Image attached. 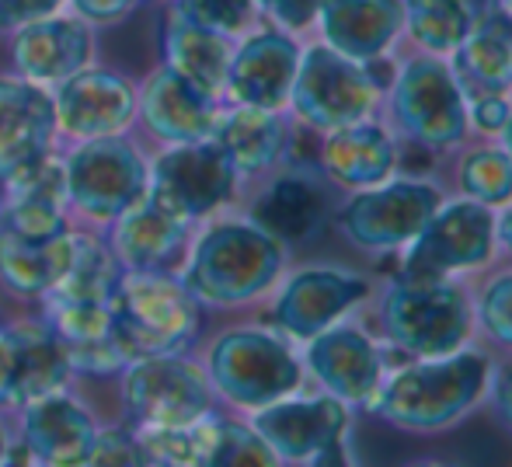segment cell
Instances as JSON below:
<instances>
[{"label": "cell", "mask_w": 512, "mask_h": 467, "mask_svg": "<svg viewBox=\"0 0 512 467\" xmlns=\"http://www.w3.org/2000/svg\"><path fill=\"white\" fill-rule=\"evenodd\" d=\"M495 352L478 339L443 356L391 359L363 415L401 436H443L471 419L488 394Z\"/></svg>", "instance_id": "cell-1"}, {"label": "cell", "mask_w": 512, "mask_h": 467, "mask_svg": "<svg viewBox=\"0 0 512 467\" xmlns=\"http://www.w3.org/2000/svg\"><path fill=\"white\" fill-rule=\"evenodd\" d=\"M290 248L248 213H216L196 224L178 276L209 311H237L269 297L283 279Z\"/></svg>", "instance_id": "cell-2"}, {"label": "cell", "mask_w": 512, "mask_h": 467, "mask_svg": "<svg viewBox=\"0 0 512 467\" xmlns=\"http://www.w3.org/2000/svg\"><path fill=\"white\" fill-rule=\"evenodd\" d=\"M380 119L401 140V150H418L432 161H446L471 140L467 95L450 60L422 49L394 56Z\"/></svg>", "instance_id": "cell-3"}, {"label": "cell", "mask_w": 512, "mask_h": 467, "mask_svg": "<svg viewBox=\"0 0 512 467\" xmlns=\"http://www.w3.org/2000/svg\"><path fill=\"white\" fill-rule=\"evenodd\" d=\"M370 332L391 356H443L474 342V300L467 279L391 276L370 293Z\"/></svg>", "instance_id": "cell-4"}, {"label": "cell", "mask_w": 512, "mask_h": 467, "mask_svg": "<svg viewBox=\"0 0 512 467\" xmlns=\"http://www.w3.org/2000/svg\"><path fill=\"white\" fill-rule=\"evenodd\" d=\"M203 370L216 401H227L244 415L307 387L300 346L272 325H237L220 332L209 342Z\"/></svg>", "instance_id": "cell-5"}, {"label": "cell", "mask_w": 512, "mask_h": 467, "mask_svg": "<svg viewBox=\"0 0 512 467\" xmlns=\"http://www.w3.org/2000/svg\"><path fill=\"white\" fill-rule=\"evenodd\" d=\"M380 63H356L324 46L321 39L304 42L286 112L297 119L300 129L314 136L363 119H377L384 88L391 81V74L380 77Z\"/></svg>", "instance_id": "cell-6"}, {"label": "cell", "mask_w": 512, "mask_h": 467, "mask_svg": "<svg viewBox=\"0 0 512 467\" xmlns=\"http://www.w3.org/2000/svg\"><path fill=\"white\" fill-rule=\"evenodd\" d=\"M446 199V185L429 175H405L370 189L342 192L335 213H331V231L342 237L359 255L387 258L398 255L415 241V234L429 224L436 206Z\"/></svg>", "instance_id": "cell-7"}, {"label": "cell", "mask_w": 512, "mask_h": 467, "mask_svg": "<svg viewBox=\"0 0 512 467\" xmlns=\"http://www.w3.org/2000/svg\"><path fill=\"white\" fill-rule=\"evenodd\" d=\"M203 311L178 272L122 269L112 290V325L129 363L154 352H185L199 339Z\"/></svg>", "instance_id": "cell-8"}, {"label": "cell", "mask_w": 512, "mask_h": 467, "mask_svg": "<svg viewBox=\"0 0 512 467\" xmlns=\"http://www.w3.org/2000/svg\"><path fill=\"white\" fill-rule=\"evenodd\" d=\"M398 269L401 279H474L502 262L499 251V210L474 199L453 196L436 206L429 224L415 234L408 248H401Z\"/></svg>", "instance_id": "cell-9"}, {"label": "cell", "mask_w": 512, "mask_h": 467, "mask_svg": "<svg viewBox=\"0 0 512 467\" xmlns=\"http://www.w3.org/2000/svg\"><path fill=\"white\" fill-rule=\"evenodd\" d=\"M70 217L112 224L119 213L147 196L150 161L126 133L70 143L63 154Z\"/></svg>", "instance_id": "cell-10"}, {"label": "cell", "mask_w": 512, "mask_h": 467, "mask_svg": "<svg viewBox=\"0 0 512 467\" xmlns=\"http://www.w3.org/2000/svg\"><path fill=\"white\" fill-rule=\"evenodd\" d=\"M122 408L129 429H175L216 412V391L203 363L185 352L136 356L122 366Z\"/></svg>", "instance_id": "cell-11"}, {"label": "cell", "mask_w": 512, "mask_h": 467, "mask_svg": "<svg viewBox=\"0 0 512 467\" xmlns=\"http://www.w3.org/2000/svg\"><path fill=\"white\" fill-rule=\"evenodd\" d=\"M255 433L269 443L279 464H345L356 408L324 391H297L248 412Z\"/></svg>", "instance_id": "cell-12"}, {"label": "cell", "mask_w": 512, "mask_h": 467, "mask_svg": "<svg viewBox=\"0 0 512 467\" xmlns=\"http://www.w3.org/2000/svg\"><path fill=\"white\" fill-rule=\"evenodd\" d=\"M237 192L241 178L213 140L164 143L161 154L150 161L147 196L189 224H203L230 210Z\"/></svg>", "instance_id": "cell-13"}, {"label": "cell", "mask_w": 512, "mask_h": 467, "mask_svg": "<svg viewBox=\"0 0 512 467\" xmlns=\"http://www.w3.org/2000/svg\"><path fill=\"white\" fill-rule=\"evenodd\" d=\"M251 199L244 206L255 224H262L286 248H307L331 227L342 192L321 175V168L310 161H286L269 178L251 185Z\"/></svg>", "instance_id": "cell-14"}, {"label": "cell", "mask_w": 512, "mask_h": 467, "mask_svg": "<svg viewBox=\"0 0 512 467\" xmlns=\"http://www.w3.org/2000/svg\"><path fill=\"white\" fill-rule=\"evenodd\" d=\"M300 356H304L307 384L335 394L356 412H363L366 401L377 394L394 359L384 342L370 332V325L359 318V311L317 332L314 339L300 342Z\"/></svg>", "instance_id": "cell-15"}, {"label": "cell", "mask_w": 512, "mask_h": 467, "mask_svg": "<svg viewBox=\"0 0 512 467\" xmlns=\"http://www.w3.org/2000/svg\"><path fill=\"white\" fill-rule=\"evenodd\" d=\"M272 293L276 297H272L269 325L300 346L356 314L370 300L373 283L363 272L342 269V265H304L290 276L283 272Z\"/></svg>", "instance_id": "cell-16"}, {"label": "cell", "mask_w": 512, "mask_h": 467, "mask_svg": "<svg viewBox=\"0 0 512 467\" xmlns=\"http://www.w3.org/2000/svg\"><path fill=\"white\" fill-rule=\"evenodd\" d=\"M304 42L300 35L276 25H258L234 42L227 67L223 102L255 105V109H286L290 88L300 67Z\"/></svg>", "instance_id": "cell-17"}, {"label": "cell", "mask_w": 512, "mask_h": 467, "mask_svg": "<svg viewBox=\"0 0 512 467\" xmlns=\"http://www.w3.org/2000/svg\"><path fill=\"white\" fill-rule=\"evenodd\" d=\"M300 126L286 109H255V105L223 102L209 140L234 164L241 189L269 178L276 168L293 161Z\"/></svg>", "instance_id": "cell-18"}, {"label": "cell", "mask_w": 512, "mask_h": 467, "mask_svg": "<svg viewBox=\"0 0 512 467\" xmlns=\"http://www.w3.org/2000/svg\"><path fill=\"white\" fill-rule=\"evenodd\" d=\"M56 133L67 143L129 133L136 122V88L105 67H84L53 88Z\"/></svg>", "instance_id": "cell-19"}, {"label": "cell", "mask_w": 512, "mask_h": 467, "mask_svg": "<svg viewBox=\"0 0 512 467\" xmlns=\"http://www.w3.org/2000/svg\"><path fill=\"white\" fill-rule=\"evenodd\" d=\"M401 140L384 119H363L317 133L314 164L338 192H356L380 185L401 171Z\"/></svg>", "instance_id": "cell-20"}, {"label": "cell", "mask_w": 512, "mask_h": 467, "mask_svg": "<svg viewBox=\"0 0 512 467\" xmlns=\"http://www.w3.org/2000/svg\"><path fill=\"white\" fill-rule=\"evenodd\" d=\"M11 60L18 77L53 91L95 60V25L70 11L35 18L11 32Z\"/></svg>", "instance_id": "cell-21"}, {"label": "cell", "mask_w": 512, "mask_h": 467, "mask_svg": "<svg viewBox=\"0 0 512 467\" xmlns=\"http://www.w3.org/2000/svg\"><path fill=\"white\" fill-rule=\"evenodd\" d=\"M105 227V244L119 269L133 272H178L185 251H189L192 231H196V224L171 213L168 206L154 203L150 196H143L140 203L129 206Z\"/></svg>", "instance_id": "cell-22"}, {"label": "cell", "mask_w": 512, "mask_h": 467, "mask_svg": "<svg viewBox=\"0 0 512 467\" xmlns=\"http://www.w3.org/2000/svg\"><path fill=\"white\" fill-rule=\"evenodd\" d=\"M53 91L25 77L0 74V182L56 150Z\"/></svg>", "instance_id": "cell-23"}, {"label": "cell", "mask_w": 512, "mask_h": 467, "mask_svg": "<svg viewBox=\"0 0 512 467\" xmlns=\"http://www.w3.org/2000/svg\"><path fill=\"white\" fill-rule=\"evenodd\" d=\"M401 0H321L314 32L324 46L356 63H380L401 46Z\"/></svg>", "instance_id": "cell-24"}, {"label": "cell", "mask_w": 512, "mask_h": 467, "mask_svg": "<svg viewBox=\"0 0 512 467\" xmlns=\"http://www.w3.org/2000/svg\"><path fill=\"white\" fill-rule=\"evenodd\" d=\"M18 422V443L28 450L32 464L46 467H84L88 450L95 443V419L91 412L63 391H53L39 401H28Z\"/></svg>", "instance_id": "cell-25"}, {"label": "cell", "mask_w": 512, "mask_h": 467, "mask_svg": "<svg viewBox=\"0 0 512 467\" xmlns=\"http://www.w3.org/2000/svg\"><path fill=\"white\" fill-rule=\"evenodd\" d=\"M220 105L223 102L192 88L185 77H178L164 63L136 91V119L161 143L209 140L216 116H220Z\"/></svg>", "instance_id": "cell-26"}, {"label": "cell", "mask_w": 512, "mask_h": 467, "mask_svg": "<svg viewBox=\"0 0 512 467\" xmlns=\"http://www.w3.org/2000/svg\"><path fill=\"white\" fill-rule=\"evenodd\" d=\"M11 328V384H7L4 408H25L53 391H63L70 380V359L63 342L49 328L46 318L14 321Z\"/></svg>", "instance_id": "cell-27"}, {"label": "cell", "mask_w": 512, "mask_h": 467, "mask_svg": "<svg viewBox=\"0 0 512 467\" xmlns=\"http://www.w3.org/2000/svg\"><path fill=\"white\" fill-rule=\"evenodd\" d=\"M161 63L168 70H175L178 77L199 88L203 95L223 102L227 91V67L230 53H234V39L220 32L196 25V21L182 18L168 7L161 21Z\"/></svg>", "instance_id": "cell-28"}, {"label": "cell", "mask_w": 512, "mask_h": 467, "mask_svg": "<svg viewBox=\"0 0 512 467\" xmlns=\"http://www.w3.org/2000/svg\"><path fill=\"white\" fill-rule=\"evenodd\" d=\"M401 11V42L408 49L450 56L492 14V0H401Z\"/></svg>", "instance_id": "cell-29"}, {"label": "cell", "mask_w": 512, "mask_h": 467, "mask_svg": "<svg viewBox=\"0 0 512 467\" xmlns=\"http://www.w3.org/2000/svg\"><path fill=\"white\" fill-rule=\"evenodd\" d=\"M450 67L457 74L464 95L478 91H509L512 67V25L502 14H488L450 56Z\"/></svg>", "instance_id": "cell-30"}, {"label": "cell", "mask_w": 512, "mask_h": 467, "mask_svg": "<svg viewBox=\"0 0 512 467\" xmlns=\"http://www.w3.org/2000/svg\"><path fill=\"white\" fill-rule=\"evenodd\" d=\"M446 161L453 164L446 192L474 199V203H485L492 210H502L506 203H512V161L495 140H481V143L467 140Z\"/></svg>", "instance_id": "cell-31"}, {"label": "cell", "mask_w": 512, "mask_h": 467, "mask_svg": "<svg viewBox=\"0 0 512 467\" xmlns=\"http://www.w3.org/2000/svg\"><path fill=\"white\" fill-rule=\"evenodd\" d=\"M63 248H67V231L39 244L0 227V286L18 293V297L42 300L60 276Z\"/></svg>", "instance_id": "cell-32"}, {"label": "cell", "mask_w": 512, "mask_h": 467, "mask_svg": "<svg viewBox=\"0 0 512 467\" xmlns=\"http://www.w3.org/2000/svg\"><path fill=\"white\" fill-rule=\"evenodd\" d=\"M474 279V339L492 352H512V262L492 265Z\"/></svg>", "instance_id": "cell-33"}, {"label": "cell", "mask_w": 512, "mask_h": 467, "mask_svg": "<svg viewBox=\"0 0 512 467\" xmlns=\"http://www.w3.org/2000/svg\"><path fill=\"white\" fill-rule=\"evenodd\" d=\"M209 467H279V461L269 450V443L255 433L251 422L220 415V419H216Z\"/></svg>", "instance_id": "cell-34"}, {"label": "cell", "mask_w": 512, "mask_h": 467, "mask_svg": "<svg viewBox=\"0 0 512 467\" xmlns=\"http://www.w3.org/2000/svg\"><path fill=\"white\" fill-rule=\"evenodd\" d=\"M168 7L182 18L196 21V25L209 28V32H220L227 39H241L251 28L262 25V14H258L255 0H168Z\"/></svg>", "instance_id": "cell-35"}, {"label": "cell", "mask_w": 512, "mask_h": 467, "mask_svg": "<svg viewBox=\"0 0 512 467\" xmlns=\"http://www.w3.org/2000/svg\"><path fill=\"white\" fill-rule=\"evenodd\" d=\"M112 464L119 467L143 464V450L133 429H98L95 433V443H91L84 467H112Z\"/></svg>", "instance_id": "cell-36"}, {"label": "cell", "mask_w": 512, "mask_h": 467, "mask_svg": "<svg viewBox=\"0 0 512 467\" xmlns=\"http://www.w3.org/2000/svg\"><path fill=\"white\" fill-rule=\"evenodd\" d=\"M512 112V95L509 91H478L467 95V126H471V140H495L499 129L506 126Z\"/></svg>", "instance_id": "cell-37"}, {"label": "cell", "mask_w": 512, "mask_h": 467, "mask_svg": "<svg viewBox=\"0 0 512 467\" xmlns=\"http://www.w3.org/2000/svg\"><path fill=\"white\" fill-rule=\"evenodd\" d=\"M481 408H488L495 426L506 429L512 436V352H495L492 377H488V394Z\"/></svg>", "instance_id": "cell-38"}, {"label": "cell", "mask_w": 512, "mask_h": 467, "mask_svg": "<svg viewBox=\"0 0 512 467\" xmlns=\"http://www.w3.org/2000/svg\"><path fill=\"white\" fill-rule=\"evenodd\" d=\"M317 4H321V0H255L258 14H262L269 25L286 28V32H293V35H304L314 28Z\"/></svg>", "instance_id": "cell-39"}, {"label": "cell", "mask_w": 512, "mask_h": 467, "mask_svg": "<svg viewBox=\"0 0 512 467\" xmlns=\"http://www.w3.org/2000/svg\"><path fill=\"white\" fill-rule=\"evenodd\" d=\"M56 11H67V0H0V35H11L14 28Z\"/></svg>", "instance_id": "cell-40"}, {"label": "cell", "mask_w": 512, "mask_h": 467, "mask_svg": "<svg viewBox=\"0 0 512 467\" xmlns=\"http://www.w3.org/2000/svg\"><path fill=\"white\" fill-rule=\"evenodd\" d=\"M143 0H67V11L84 18L88 25L102 28V25H115L126 14H133Z\"/></svg>", "instance_id": "cell-41"}, {"label": "cell", "mask_w": 512, "mask_h": 467, "mask_svg": "<svg viewBox=\"0 0 512 467\" xmlns=\"http://www.w3.org/2000/svg\"><path fill=\"white\" fill-rule=\"evenodd\" d=\"M499 251L502 262H512V203L499 210Z\"/></svg>", "instance_id": "cell-42"}, {"label": "cell", "mask_w": 512, "mask_h": 467, "mask_svg": "<svg viewBox=\"0 0 512 467\" xmlns=\"http://www.w3.org/2000/svg\"><path fill=\"white\" fill-rule=\"evenodd\" d=\"M495 143H499V147L506 150V154H509V161H512V112H509L506 126L499 129V136H495Z\"/></svg>", "instance_id": "cell-43"}, {"label": "cell", "mask_w": 512, "mask_h": 467, "mask_svg": "<svg viewBox=\"0 0 512 467\" xmlns=\"http://www.w3.org/2000/svg\"><path fill=\"white\" fill-rule=\"evenodd\" d=\"M492 11L495 14H502V18L512 25V0H492Z\"/></svg>", "instance_id": "cell-44"}, {"label": "cell", "mask_w": 512, "mask_h": 467, "mask_svg": "<svg viewBox=\"0 0 512 467\" xmlns=\"http://www.w3.org/2000/svg\"><path fill=\"white\" fill-rule=\"evenodd\" d=\"M4 443H7V436H4V429H0V454H4Z\"/></svg>", "instance_id": "cell-45"}, {"label": "cell", "mask_w": 512, "mask_h": 467, "mask_svg": "<svg viewBox=\"0 0 512 467\" xmlns=\"http://www.w3.org/2000/svg\"><path fill=\"white\" fill-rule=\"evenodd\" d=\"M509 95H512V67H509Z\"/></svg>", "instance_id": "cell-46"}, {"label": "cell", "mask_w": 512, "mask_h": 467, "mask_svg": "<svg viewBox=\"0 0 512 467\" xmlns=\"http://www.w3.org/2000/svg\"><path fill=\"white\" fill-rule=\"evenodd\" d=\"M0 290H4V286H0Z\"/></svg>", "instance_id": "cell-47"}]
</instances>
